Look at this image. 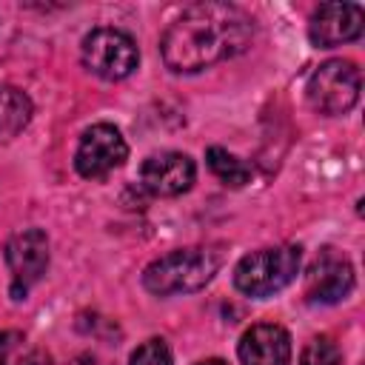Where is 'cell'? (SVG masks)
Segmentation results:
<instances>
[{
  "label": "cell",
  "mask_w": 365,
  "mask_h": 365,
  "mask_svg": "<svg viewBox=\"0 0 365 365\" xmlns=\"http://www.w3.org/2000/svg\"><path fill=\"white\" fill-rule=\"evenodd\" d=\"M254 23L231 3H197L163 34V60L177 74L202 71L251 46Z\"/></svg>",
  "instance_id": "6da1fadb"
},
{
  "label": "cell",
  "mask_w": 365,
  "mask_h": 365,
  "mask_svg": "<svg viewBox=\"0 0 365 365\" xmlns=\"http://www.w3.org/2000/svg\"><path fill=\"white\" fill-rule=\"evenodd\" d=\"M222 265V251L214 245H191V248H177L160 259H154L145 274L143 285L157 294V297H171V294H191L200 291L214 279V274Z\"/></svg>",
  "instance_id": "7a4b0ae2"
},
{
  "label": "cell",
  "mask_w": 365,
  "mask_h": 365,
  "mask_svg": "<svg viewBox=\"0 0 365 365\" xmlns=\"http://www.w3.org/2000/svg\"><path fill=\"white\" fill-rule=\"evenodd\" d=\"M302 262L299 245H277L245 254L234 268V285L248 297H271L294 282Z\"/></svg>",
  "instance_id": "3957f363"
},
{
  "label": "cell",
  "mask_w": 365,
  "mask_h": 365,
  "mask_svg": "<svg viewBox=\"0 0 365 365\" xmlns=\"http://www.w3.org/2000/svg\"><path fill=\"white\" fill-rule=\"evenodd\" d=\"M308 103L314 111L336 117L356 106L359 100V68L351 60H325L305 86Z\"/></svg>",
  "instance_id": "277c9868"
},
{
  "label": "cell",
  "mask_w": 365,
  "mask_h": 365,
  "mask_svg": "<svg viewBox=\"0 0 365 365\" xmlns=\"http://www.w3.org/2000/svg\"><path fill=\"white\" fill-rule=\"evenodd\" d=\"M140 63L137 43L120 29H94L83 40V66L103 80H123Z\"/></svg>",
  "instance_id": "5b68a950"
},
{
  "label": "cell",
  "mask_w": 365,
  "mask_h": 365,
  "mask_svg": "<svg viewBox=\"0 0 365 365\" xmlns=\"http://www.w3.org/2000/svg\"><path fill=\"white\" fill-rule=\"evenodd\" d=\"M125 157H128V145L120 128H114L111 123H97L83 131L80 145L74 151V168L80 171V177L97 180L114 171L117 165H123Z\"/></svg>",
  "instance_id": "8992f818"
},
{
  "label": "cell",
  "mask_w": 365,
  "mask_h": 365,
  "mask_svg": "<svg viewBox=\"0 0 365 365\" xmlns=\"http://www.w3.org/2000/svg\"><path fill=\"white\" fill-rule=\"evenodd\" d=\"M6 262L11 271V297L26 299L29 288L40 282L48 268V237L40 228H26L6 242Z\"/></svg>",
  "instance_id": "52a82bcc"
},
{
  "label": "cell",
  "mask_w": 365,
  "mask_h": 365,
  "mask_svg": "<svg viewBox=\"0 0 365 365\" xmlns=\"http://www.w3.org/2000/svg\"><path fill=\"white\" fill-rule=\"evenodd\" d=\"M354 291V265L348 257L325 248L308 268L305 277V297L314 305H334Z\"/></svg>",
  "instance_id": "ba28073f"
},
{
  "label": "cell",
  "mask_w": 365,
  "mask_h": 365,
  "mask_svg": "<svg viewBox=\"0 0 365 365\" xmlns=\"http://www.w3.org/2000/svg\"><path fill=\"white\" fill-rule=\"evenodd\" d=\"M365 11L359 3H322L308 23V37L319 48L351 43L362 34Z\"/></svg>",
  "instance_id": "9c48e42d"
},
{
  "label": "cell",
  "mask_w": 365,
  "mask_h": 365,
  "mask_svg": "<svg viewBox=\"0 0 365 365\" xmlns=\"http://www.w3.org/2000/svg\"><path fill=\"white\" fill-rule=\"evenodd\" d=\"M197 165L182 151H160L151 154L140 168V182L145 191L157 197H177L194 185Z\"/></svg>",
  "instance_id": "30bf717a"
},
{
  "label": "cell",
  "mask_w": 365,
  "mask_h": 365,
  "mask_svg": "<svg viewBox=\"0 0 365 365\" xmlns=\"http://www.w3.org/2000/svg\"><path fill=\"white\" fill-rule=\"evenodd\" d=\"M242 365H291V336L277 322L251 325L237 345Z\"/></svg>",
  "instance_id": "8fae6325"
},
{
  "label": "cell",
  "mask_w": 365,
  "mask_h": 365,
  "mask_svg": "<svg viewBox=\"0 0 365 365\" xmlns=\"http://www.w3.org/2000/svg\"><path fill=\"white\" fill-rule=\"evenodd\" d=\"M31 120V100L14 88V86H0V143L14 140Z\"/></svg>",
  "instance_id": "7c38bea8"
},
{
  "label": "cell",
  "mask_w": 365,
  "mask_h": 365,
  "mask_svg": "<svg viewBox=\"0 0 365 365\" xmlns=\"http://www.w3.org/2000/svg\"><path fill=\"white\" fill-rule=\"evenodd\" d=\"M205 163H208V168H211L225 185H231V188H242V185L251 180V168H248L240 157H234L231 151H225V148H220V145H211V148L205 151Z\"/></svg>",
  "instance_id": "4fadbf2b"
},
{
  "label": "cell",
  "mask_w": 365,
  "mask_h": 365,
  "mask_svg": "<svg viewBox=\"0 0 365 365\" xmlns=\"http://www.w3.org/2000/svg\"><path fill=\"white\" fill-rule=\"evenodd\" d=\"M299 365H342V354L331 336H314L305 345Z\"/></svg>",
  "instance_id": "5bb4252c"
},
{
  "label": "cell",
  "mask_w": 365,
  "mask_h": 365,
  "mask_svg": "<svg viewBox=\"0 0 365 365\" xmlns=\"http://www.w3.org/2000/svg\"><path fill=\"white\" fill-rule=\"evenodd\" d=\"M128 365H171V351L163 339H148L131 354Z\"/></svg>",
  "instance_id": "9a60e30c"
},
{
  "label": "cell",
  "mask_w": 365,
  "mask_h": 365,
  "mask_svg": "<svg viewBox=\"0 0 365 365\" xmlns=\"http://www.w3.org/2000/svg\"><path fill=\"white\" fill-rule=\"evenodd\" d=\"M17 365H54V359H51V354H48V351L34 348V351H29L26 356H20V362H17Z\"/></svg>",
  "instance_id": "2e32d148"
},
{
  "label": "cell",
  "mask_w": 365,
  "mask_h": 365,
  "mask_svg": "<svg viewBox=\"0 0 365 365\" xmlns=\"http://www.w3.org/2000/svg\"><path fill=\"white\" fill-rule=\"evenodd\" d=\"M20 339V334L17 331H3L0 334V365H6V359H9V351H11V345Z\"/></svg>",
  "instance_id": "e0dca14e"
},
{
  "label": "cell",
  "mask_w": 365,
  "mask_h": 365,
  "mask_svg": "<svg viewBox=\"0 0 365 365\" xmlns=\"http://www.w3.org/2000/svg\"><path fill=\"white\" fill-rule=\"evenodd\" d=\"M68 365H106L100 356H94V354H77Z\"/></svg>",
  "instance_id": "ac0fdd59"
},
{
  "label": "cell",
  "mask_w": 365,
  "mask_h": 365,
  "mask_svg": "<svg viewBox=\"0 0 365 365\" xmlns=\"http://www.w3.org/2000/svg\"><path fill=\"white\" fill-rule=\"evenodd\" d=\"M197 365H228L225 359H217V356H211V359H200Z\"/></svg>",
  "instance_id": "d6986e66"
}]
</instances>
